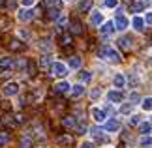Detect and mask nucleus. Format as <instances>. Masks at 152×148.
Here are the masks:
<instances>
[{"instance_id": "nucleus-1", "label": "nucleus", "mask_w": 152, "mask_h": 148, "mask_svg": "<svg viewBox=\"0 0 152 148\" xmlns=\"http://www.w3.org/2000/svg\"><path fill=\"white\" fill-rule=\"evenodd\" d=\"M98 58L109 62V64H120V60H122L120 52L116 51L113 45H102L100 51H98Z\"/></svg>"}, {"instance_id": "nucleus-2", "label": "nucleus", "mask_w": 152, "mask_h": 148, "mask_svg": "<svg viewBox=\"0 0 152 148\" xmlns=\"http://www.w3.org/2000/svg\"><path fill=\"white\" fill-rule=\"evenodd\" d=\"M19 92H21V85L17 81H10V82H6V85L2 86L4 98H15Z\"/></svg>"}, {"instance_id": "nucleus-3", "label": "nucleus", "mask_w": 152, "mask_h": 148, "mask_svg": "<svg viewBox=\"0 0 152 148\" xmlns=\"http://www.w3.org/2000/svg\"><path fill=\"white\" fill-rule=\"evenodd\" d=\"M105 99H107L111 105H118V103L124 101V92L116 90V88H111L109 92H105Z\"/></svg>"}, {"instance_id": "nucleus-4", "label": "nucleus", "mask_w": 152, "mask_h": 148, "mask_svg": "<svg viewBox=\"0 0 152 148\" xmlns=\"http://www.w3.org/2000/svg\"><path fill=\"white\" fill-rule=\"evenodd\" d=\"M100 36L103 38V39H109V38H113L115 34H116V30H115V25H113V21H103L100 26Z\"/></svg>"}, {"instance_id": "nucleus-5", "label": "nucleus", "mask_w": 152, "mask_h": 148, "mask_svg": "<svg viewBox=\"0 0 152 148\" xmlns=\"http://www.w3.org/2000/svg\"><path fill=\"white\" fill-rule=\"evenodd\" d=\"M103 131L111 133V135L118 133L120 131V120H118V118H107V120L103 122Z\"/></svg>"}, {"instance_id": "nucleus-6", "label": "nucleus", "mask_w": 152, "mask_h": 148, "mask_svg": "<svg viewBox=\"0 0 152 148\" xmlns=\"http://www.w3.org/2000/svg\"><path fill=\"white\" fill-rule=\"evenodd\" d=\"M90 114H92V118H94L96 124H103L105 120H107V111H105L103 107H100V105H94V107L90 109Z\"/></svg>"}, {"instance_id": "nucleus-7", "label": "nucleus", "mask_w": 152, "mask_h": 148, "mask_svg": "<svg viewBox=\"0 0 152 148\" xmlns=\"http://www.w3.org/2000/svg\"><path fill=\"white\" fill-rule=\"evenodd\" d=\"M113 25H115V30H116V32H124L126 28L130 26V19H128L124 13H118V15H115Z\"/></svg>"}, {"instance_id": "nucleus-8", "label": "nucleus", "mask_w": 152, "mask_h": 148, "mask_svg": "<svg viewBox=\"0 0 152 148\" xmlns=\"http://www.w3.org/2000/svg\"><path fill=\"white\" fill-rule=\"evenodd\" d=\"M34 17H36V11H34L32 8L17 9V21H19V23H28V21H32Z\"/></svg>"}, {"instance_id": "nucleus-9", "label": "nucleus", "mask_w": 152, "mask_h": 148, "mask_svg": "<svg viewBox=\"0 0 152 148\" xmlns=\"http://www.w3.org/2000/svg\"><path fill=\"white\" fill-rule=\"evenodd\" d=\"M51 71H53V75H55V77H66L69 73V69H68V66L64 62L56 60V62L51 64Z\"/></svg>"}, {"instance_id": "nucleus-10", "label": "nucleus", "mask_w": 152, "mask_h": 148, "mask_svg": "<svg viewBox=\"0 0 152 148\" xmlns=\"http://www.w3.org/2000/svg\"><path fill=\"white\" fill-rule=\"evenodd\" d=\"M103 21H105V15H103V11H100V9H92V11H90L88 23H90L92 26H100Z\"/></svg>"}, {"instance_id": "nucleus-11", "label": "nucleus", "mask_w": 152, "mask_h": 148, "mask_svg": "<svg viewBox=\"0 0 152 148\" xmlns=\"http://www.w3.org/2000/svg\"><path fill=\"white\" fill-rule=\"evenodd\" d=\"M128 85V79H126V75L124 73H120V71H116L115 75H113V86L116 88V90H122Z\"/></svg>"}, {"instance_id": "nucleus-12", "label": "nucleus", "mask_w": 152, "mask_h": 148, "mask_svg": "<svg viewBox=\"0 0 152 148\" xmlns=\"http://www.w3.org/2000/svg\"><path fill=\"white\" fill-rule=\"evenodd\" d=\"M69 96H72L73 99H79L81 96H85V85H81V82L72 85V88H69Z\"/></svg>"}, {"instance_id": "nucleus-13", "label": "nucleus", "mask_w": 152, "mask_h": 148, "mask_svg": "<svg viewBox=\"0 0 152 148\" xmlns=\"http://www.w3.org/2000/svg\"><path fill=\"white\" fill-rule=\"evenodd\" d=\"M148 6H150V0H135V2L132 4V11L133 13H139V11L148 9Z\"/></svg>"}, {"instance_id": "nucleus-14", "label": "nucleus", "mask_w": 152, "mask_h": 148, "mask_svg": "<svg viewBox=\"0 0 152 148\" xmlns=\"http://www.w3.org/2000/svg\"><path fill=\"white\" fill-rule=\"evenodd\" d=\"M132 28L135 32H143L145 30V23H143V17L141 15H133L132 17Z\"/></svg>"}, {"instance_id": "nucleus-15", "label": "nucleus", "mask_w": 152, "mask_h": 148, "mask_svg": "<svg viewBox=\"0 0 152 148\" xmlns=\"http://www.w3.org/2000/svg\"><path fill=\"white\" fill-rule=\"evenodd\" d=\"M8 47H10V51H13V52H19V51H23L25 49V41H21L19 38H13L8 43Z\"/></svg>"}, {"instance_id": "nucleus-16", "label": "nucleus", "mask_w": 152, "mask_h": 148, "mask_svg": "<svg viewBox=\"0 0 152 148\" xmlns=\"http://www.w3.org/2000/svg\"><path fill=\"white\" fill-rule=\"evenodd\" d=\"M69 88H72V85H69L68 81H60V82H56V85L53 86V90L56 94H64V92H69Z\"/></svg>"}, {"instance_id": "nucleus-17", "label": "nucleus", "mask_w": 152, "mask_h": 148, "mask_svg": "<svg viewBox=\"0 0 152 148\" xmlns=\"http://www.w3.org/2000/svg\"><path fill=\"white\" fill-rule=\"evenodd\" d=\"M11 66H13V58L11 56H2L0 58V71H8Z\"/></svg>"}, {"instance_id": "nucleus-18", "label": "nucleus", "mask_w": 152, "mask_h": 148, "mask_svg": "<svg viewBox=\"0 0 152 148\" xmlns=\"http://www.w3.org/2000/svg\"><path fill=\"white\" fill-rule=\"evenodd\" d=\"M69 30L73 34H83V25H81L79 19H72L69 21Z\"/></svg>"}, {"instance_id": "nucleus-19", "label": "nucleus", "mask_w": 152, "mask_h": 148, "mask_svg": "<svg viewBox=\"0 0 152 148\" xmlns=\"http://www.w3.org/2000/svg\"><path fill=\"white\" fill-rule=\"evenodd\" d=\"M68 69H79L81 68V56H77V55H73L72 58L68 60Z\"/></svg>"}, {"instance_id": "nucleus-20", "label": "nucleus", "mask_w": 152, "mask_h": 148, "mask_svg": "<svg viewBox=\"0 0 152 148\" xmlns=\"http://www.w3.org/2000/svg\"><path fill=\"white\" fill-rule=\"evenodd\" d=\"M90 135L94 137V141H100V143H103V141H105V131H103V129H100V128H92L90 129Z\"/></svg>"}, {"instance_id": "nucleus-21", "label": "nucleus", "mask_w": 152, "mask_h": 148, "mask_svg": "<svg viewBox=\"0 0 152 148\" xmlns=\"http://www.w3.org/2000/svg\"><path fill=\"white\" fill-rule=\"evenodd\" d=\"M47 17H49V21H56L58 17H62V9L60 8H49L47 9Z\"/></svg>"}, {"instance_id": "nucleus-22", "label": "nucleus", "mask_w": 152, "mask_h": 148, "mask_svg": "<svg viewBox=\"0 0 152 148\" xmlns=\"http://www.w3.org/2000/svg\"><path fill=\"white\" fill-rule=\"evenodd\" d=\"M72 135H60V137H56V144L58 146H68V144H72Z\"/></svg>"}, {"instance_id": "nucleus-23", "label": "nucleus", "mask_w": 152, "mask_h": 148, "mask_svg": "<svg viewBox=\"0 0 152 148\" xmlns=\"http://www.w3.org/2000/svg\"><path fill=\"white\" fill-rule=\"evenodd\" d=\"M53 64V60H51V55H45V56H42L39 58V62H38V66L42 68V69H47L49 66Z\"/></svg>"}, {"instance_id": "nucleus-24", "label": "nucleus", "mask_w": 152, "mask_h": 148, "mask_svg": "<svg viewBox=\"0 0 152 148\" xmlns=\"http://www.w3.org/2000/svg\"><path fill=\"white\" fill-rule=\"evenodd\" d=\"M139 133L141 135H150V120H145L139 124Z\"/></svg>"}, {"instance_id": "nucleus-25", "label": "nucleus", "mask_w": 152, "mask_h": 148, "mask_svg": "<svg viewBox=\"0 0 152 148\" xmlns=\"http://www.w3.org/2000/svg\"><path fill=\"white\" fill-rule=\"evenodd\" d=\"M118 47H120V49H124V51H130V47H132V39L130 38H120L118 39Z\"/></svg>"}, {"instance_id": "nucleus-26", "label": "nucleus", "mask_w": 152, "mask_h": 148, "mask_svg": "<svg viewBox=\"0 0 152 148\" xmlns=\"http://www.w3.org/2000/svg\"><path fill=\"white\" fill-rule=\"evenodd\" d=\"M79 81H81V85H83V82H85V85H88V82L92 81V73L86 71V69H85V71H81L79 73Z\"/></svg>"}, {"instance_id": "nucleus-27", "label": "nucleus", "mask_w": 152, "mask_h": 148, "mask_svg": "<svg viewBox=\"0 0 152 148\" xmlns=\"http://www.w3.org/2000/svg\"><path fill=\"white\" fill-rule=\"evenodd\" d=\"M141 122H143V114H132V118L128 120L130 126H139Z\"/></svg>"}, {"instance_id": "nucleus-28", "label": "nucleus", "mask_w": 152, "mask_h": 148, "mask_svg": "<svg viewBox=\"0 0 152 148\" xmlns=\"http://www.w3.org/2000/svg\"><path fill=\"white\" fill-rule=\"evenodd\" d=\"M102 94H103V90L100 86H96V88H92V92H90V99L92 101H96L98 98H102Z\"/></svg>"}, {"instance_id": "nucleus-29", "label": "nucleus", "mask_w": 152, "mask_h": 148, "mask_svg": "<svg viewBox=\"0 0 152 148\" xmlns=\"http://www.w3.org/2000/svg\"><path fill=\"white\" fill-rule=\"evenodd\" d=\"M139 146H141V148H150V135H141Z\"/></svg>"}, {"instance_id": "nucleus-30", "label": "nucleus", "mask_w": 152, "mask_h": 148, "mask_svg": "<svg viewBox=\"0 0 152 148\" xmlns=\"http://www.w3.org/2000/svg\"><path fill=\"white\" fill-rule=\"evenodd\" d=\"M139 99H141V94H139L137 90H133L132 94H130V101H128V103H139Z\"/></svg>"}, {"instance_id": "nucleus-31", "label": "nucleus", "mask_w": 152, "mask_h": 148, "mask_svg": "<svg viewBox=\"0 0 152 148\" xmlns=\"http://www.w3.org/2000/svg\"><path fill=\"white\" fill-rule=\"evenodd\" d=\"M118 6V0H103V8L107 9H115Z\"/></svg>"}, {"instance_id": "nucleus-32", "label": "nucleus", "mask_w": 152, "mask_h": 148, "mask_svg": "<svg viewBox=\"0 0 152 148\" xmlns=\"http://www.w3.org/2000/svg\"><path fill=\"white\" fill-rule=\"evenodd\" d=\"M132 111H133V105H132V103H124V105L120 107V114H130Z\"/></svg>"}, {"instance_id": "nucleus-33", "label": "nucleus", "mask_w": 152, "mask_h": 148, "mask_svg": "<svg viewBox=\"0 0 152 148\" xmlns=\"http://www.w3.org/2000/svg\"><path fill=\"white\" fill-rule=\"evenodd\" d=\"M141 109L147 111V112H150V98L148 96L145 98V99H141Z\"/></svg>"}, {"instance_id": "nucleus-34", "label": "nucleus", "mask_w": 152, "mask_h": 148, "mask_svg": "<svg viewBox=\"0 0 152 148\" xmlns=\"http://www.w3.org/2000/svg\"><path fill=\"white\" fill-rule=\"evenodd\" d=\"M38 49H42V51H49L51 49V43H49V39L45 38V39H42V43H38Z\"/></svg>"}, {"instance_id": "nucleus-35", "label": "nucleus", "mask_w": 152, "mask_h": 148, "mask_svg": "<svg viewBox=\"0 0 152 148\" xmlns=\"http://www.w3.org/2000/svg\"><path fill=\"white\" fill-rule=\"evenodd\" d=\"M19 144H21V148H30V144H32V139H30V137H23Z\"/></svg>"}, {"instance_id": "nucleus-36", "label": "nucleus", "mask_w": 152, "mask_h": 148, "mask_svg": "<svg viewBox=\"0 0 152 148\" xmlns=\"http://www.w3.org/2000/svg\"><path fill=\"white\" fill-rule=\"evenodd\" d=\"M8 141H10V135L6 133V131H2V133H0V146H6V144H8Z\"/></svg>"}, {"instance_id": "nucleus-37", "label": "nucleus", "mask_w": 152, "mask_h": 148, "mask_svg": "<svg viewBox=\"0 0 152 148\" xmlns=\"http://www.w3.org/2000/svg\"><path fill=\"white\" fill-rule=\"evenodd\" d=\"M10 26V19L8 17H0V30H6Z\"/></svg>"}, {"instance_id": "nucleus-38", "label": "nucleus", "mask_w": 152, "mask_h": 148, "mask_svg": "<svg viewBox=\"0 0 152 148\" xmlns=\"http://www.w3.org/2000/svg\"><path fill=\"white\" fill-rule=\"evenodd\" d=\"M72 36H69V34H64V36H62V39H60V43L62 45H69V43H72Z\"/></svg>"}, {"instance_id": "nucleus-39", "label": "nucleus", "mask_w": 152, "mask_h": 148, "mask_svg": "<svg viewBox=\"0 0 152 148\" xmlns=\"http://www.w3.org/2000/svg\"><path fill=\"white\" fill-rule=\"evenodd\" d=\"M143 23L147 26H150V23H152V15H150V11L147 9V13H145V17H143Z\"/></svg>"}, {"instance_id": "nucleus-40", "label": "nucleus", "mask_w": 152, "mask_h": 148, "mask_svg": "<svg viewBox=\"0 0 152 148\" xmlns=\"http://www.w3.org/2000/svg\"><path fill=\"white\" fill-rule=\"evenodd\" d=\"M92 8V0H86V2L81 4V11H88Z\"/></svg>"}, {"instance_id": "nucleus-41", "label": "nucleus", "mask_w": 152, "mask_h": 148, "mask_svg": "<svg viewBox=\"0 0 152 148\" xmlns=\"http://www.w3.org/2000/svg\"><path fill=\"white\" fill-rule=\"evenodd\" d=\"M38 0H21V4H23V8H32L34 4H36Z\"/></svg>"}, {"instance_id": "nucleus-42", "label": "nucleus", "mask_w": 152, "mask_h": 148, "mask_svg": "<svg viewBox=\"0 0 152 148\" xmlns=\"http://www.w3.org/2000/svg\"><path fill=\"white\" fill-rule=\"evenodd\" d=\"M79 148H94V143H92V141H83V143L79 144Z\"/></svg>"}, {"instance_id": "nucleus-43", "label": "nucleus", "mask_w": 152, "mask_h": 148, "mask_svg": "<svg viewBox=\"0 0 152 148\" xmlns=\"http://www.w3.org/2000/svg\"><path fill=\"white\" fill-rule=\"evenodd\" d=\"M64 126H75V118H72V116H69V118H64Z\"/></svg>"}, {"instance_id": "nucleus-44", "label": "nucleus", "mask_w": 152, "mask_h": 148, "mask_svg": "<svg viewBox=\"0 0 152 148\" xmlns=\"http://www.w3.org/2000/svg\"><path fill=\"white\" fill-rule=\"evenodd\" d=\"M58 28H64V26H66V23H68V19H66V17H58Z\"/></svg>"}, {"instance_id": "nucleus-45", "label": "nucleus", "mask_w": 152, "mask_h": 148, "mask_svg": "<svg viewBox=\"0 0 152 148\" xmlns=\"http://www.w3.org/2000/svg\"><path fill=\"white\" fill-rule=\"evenodd\" d=\"M47 4L51 8H60V0H47Z\"/></svg>"}, {"instance_id": "nucleus-46", "label": "nucleus", "mask_w": 152, "mask_h": 148, "mask_svg": "<svg viewBox=\"0 0 152 148\" xmlns=\"http://www.w3.org/2000/svg\"><path fill=\"white\" fill-rule=\"evenodd\" d=\"M77 129H79V133H85L88 128H86V124H85V126H83V124H79V126H77Z\"/></svg>"}, {"instance_id": "nucleus-47", "label": "nucleus", "mask_w": 152, "mask_h": 148, "mask_svg": "<svg viewBox=\"0 0 152 148\" xmlns=\"http://www.w3.org/2000/svg\"><path fill=\"white\" fill-rule=\"evenodd\" d=\"M103 148H113V146H103Z\"/></svg>"}, {"instance_id": "nucleus-48", "label": "nucleus", "mask_w": 152, "mask_h": 148, "mask_svg": "<svg viewBox=\"0 0 152 148\" xmlns=\"http://www.w3.org/2000/svg\"><path fill=\"white\" fill-rule=\"evenodd\" d=\"M66 2H72V0H66Z\"/></svg>"}]
</instances>
